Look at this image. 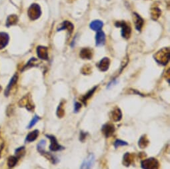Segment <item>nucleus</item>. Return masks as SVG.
Masks as SVG:
<instances>
[{
	"label": "nucleus",
	"mask_w": 170,
	"mask_h": 169,
	"mask_svg": "<svg viewBox=\"0 0 170 169\" xmlns=\"http://www.w3.org/2000/svg\"><path fill=\"white\" fill-rule=\"evenodd\" d=\"M155 59L158 63L165 65L169 59V49L164 48L155 55Z\"/></svg>",
	"instance_id": "f257e3e1"
},
{
	"label": "nucleus",
	"mask_w": 170,
	"mask_h": 169,
	"mask_svg": "<svg viewBox=\"0 0 170 169\" xmlns=\"http://www.w3.org/2000/svg\"><path fill=\"white\" fill-rule=\"evenodd\" d=\"M141 166L143 169H159V164L155 158H149L141 161Z\"/></svg>",
	"instance_id": "f03ea898"
},
{
	"label": "nucleus",
	"mask_w": 170,
	"mask_h": 169,
	"mask_svg": "<svg viewBox=\"0 0 170 169\" xmlns=\"http://www.w3.org/2000/svg\"><path fill=\"white\" fill-rule=\"evenodd\" d=\"M28 14L29 18L32 20H36L38 19L42 15V11L38 4L33 3L29 7L28 11Z\"/></svg>",
	"instance_id": "7ed1b4c3"
},
{
	"label": "nucleus",
	"mask_w": 170,
	"mask_h": 169,
	"mask_svg": "<svg viewBox=\"0 0 170 169\" xmlns=\"http://www.w3.org/2000/svg\"><path fill=\"white\" fill-rule=\"evenodd\" d=\"M19 106L20 107H25L29 111H32L35 106L33 105L32 96L29 95H27L20 100L19 102Z\"/></svg>",
	"instance_id": "20e7f679"
},
{
	"label": "nucleus",
	"mask_w": 170,
	"mask_h": 169,
	"mask_svg": "<svg viewBox=\"0 0 170 169\" xmlns=\"http://www.w3.org/2000/svg\"><path fill=\"white\" fill-rule=\"evenodd\" d=\"M115 26L121 27V35L125 39H128L131 35V27L125 22H117L115 23Z\"/></svg>",
	"instance_id": "39448f33"
},
{
	"label": "nucleus",
	"mask_w": 170,
	"mask_h": 169,
	"mask_svg": "<svg viewBox=\"0 0 170 169\" xmlns=\"http://www.w3.org/2000/svg\"><path fill=\"white\" fill-rule=\"evenodd\" d=\"M51 141V144L49 146V149L52 151H59V150H62L65 148L63 146L60 145V144L57 142L56 137L53 135H50V134H46V135Z\"/></svg>",
	"instance_id": "423d86ee"
},
{
	"label": "nucleus",
	"mask_w": 170,
	"mask_h": 169,
	"mask_svg": "<svg viewBox=\"0 0 170 169\" xmlns=\"http://www.w3.org/2000/svg\"><path fill=\"white\" fill-rule=\"evenodd\" d=\"M95 163V156L93 154H90L84 160L82 164L81 165L80 169H91L93 167Z\"/></svg>",
	"instance_id": "0eeeda50"
},
{
	"label": "nucleus",
	"mask_w": 170,
	"mask_h": 169,
	"mask_svg": "<svg viewBox=\"0 0 170 169\" xmlns=\"http://www.w3.org/2000/svg\"><path fill=\"white\" fill-rule=\"evenodd\" d=\"M101 131L105 137H110L115 132V127L113 124L106 123L103 125L101 128Z\"/></svg>",
	"instance_id": "6e6552de"
},
{
	"label": "nucleus",
	"mask_w": 170,
	"mask_h": 169,
	"mask_svg": "<svg viewBox=\"0 0 170 169\" xmlns=\"http://www.w3.org/2000/svg\"><path fill=\"white\" fill-rule=\"evenodd\" d=\"M48 49L46 47L39 46L37 48V54L39 59L43 60L48 59Z\"/></svg>",
	"instance_id": "1a4fd4ad"
},
{
	"label": "nucleus",
	"mask_w": 170,
	"mask_h": 169,
	"mask_svg": "<svg viewBox=\"0 0 170 169\" xmlns=\"http://www.w3.org/2000/svg\"><path fill=\"white\" fill-rule=\"evenodd\" d=\"M96 44L97 46H104L105 42V35L102 31H98L96 37Z\"/></svg>",
	"instance_id": "9d476101"
},
{
	"label": "nucleus",
	"mask_w": 170,
	"mask_h": 169,
	"mask_svg": "<svg viewBox=\"0 0 170 169\" xmlns=\"http://www.w3.org/2000/svg\"><path fill=\"white\" fill-rule=\"evenodd\" d=\"M18 75L15 74L13 76V77L11 79V80H10L9 83L8 85L7 86V88L5 89V95L8 96L9 94L10 91L12 90V89L13 88V86H14L17 81H18Z\"/></svg>",
	"instance_id": "9b49d317"
},
{
	"label": "nucleus",
	"mask_w": 170,
	"mask_h": 169,
	"mask_svg": "<svg viewBox=\"0 0 170 169\" xmlns=\"http://www.w3.org/2000/svg\"><path fill=\"white\" fill-rule=\"evenodd\" d=\"M110 64V61L107 57H104L100 61L97 67L101 71H106Z\"/></svg>",
	"instance_id": "f8f14e48"
},
{
	"label": "nucleus",
	"mask_w": 170,
	"mask_h": 169,
	"mask_svg": "<svg viewBox=\"0 0 170 169\" xmlns=\"http://www.w3.org/2000/svg\"><path fill=\"white\" fill-rule=\"evenodd\" d=\"M111 118L112 119V120H114L115 122L120 121L122 118V113L121 110L117 107L115 108L113 111L111 112Z\"/></svg>",
	"instance_id": "ddd939ff"
},
{
	"label": "nucleus",
	"mask_w": 170,
	"mask_h": 169,
	"mask_svg": "<svg viewBox=\"0 0 170 169\" xmlns=\"http://www.w3.org/2000/svg\"><path fill=\"white\" fill-rule=\"evenodd\" d=\"M9 35L3 32L0 33V49L4 48L9 42Z\"/></svg>",
	"instance_id": "4468645a"
},
{
	"label": "nucleus",
	"mask_w": 170,
	"mask_h": 169,
	"mask_svg": "<svg viewBox=\"0 0 170 169\" xmlns=\"http://www.w3.org/2000/svg\"><path fill=\"white\" fill-rule=\"evenodd\" d=\"M134 17L135 28L138 31H141L143 25H144V19H143L139 15H138L137 13H134Z\"/></svg>",
	"instance_id": "2eb2a0df"
},
{
	"label": "nucleus",
	"mask_w": 170,
	"mask_h": 169,
	"mask_svg": "<svg viewBox=\"0 0 170 169\" xmlns=\"http://www.w3.org/2000/svg\"><path fill=\"white\" fill-rule=\"evenodd\" d=\"M104 23L100 20H95L90 23V28L93 31H100L103 27Z\"/></svg>",
	"instance_id": "dca6fc26"
},
{
	"label": "nucleus",
	"mask_w": 170,
	"mask_h": 169,
	"mask_svg": "<svg viewBox=\"0 0 170 169\" xmlns=\"http://www.w3.org/2000/svg\"><path fill=\"white\" fill-rule=\"evenodd\" d=\"M39 136V130H34L33 131L30 132L26 137L25 141L28 143H31L37 139V137Z\"/></svg>",
	"instance_id": "f3484780"
},
{
	"label": "nucleus",
	"mask_w": 170,
	"mask_h": 169,
	"mask_svg": "<svg viewBox=\"0 0 170 169\" xmlns=\"http://www.w3.org/2000/svg\"><path fill=\"white\" fill-rule=\"evenodd\" d=\"M64 29H68L69 32L71 33L73 29V24L70 23V22H67V21H66V22H63L62 23V25H60L59 28L57 29V31H62V30H64Z\"/></svg>",
	"instance_id": "a211bd4d"
},
{
	"label": "nucleus",
	"mask_w": 170,
	"mask_h": 169,
	"mask_svg": "<svg viewBox=\"0 0 170 169\" xmlns=\"http://www.w3.org/2000/svg\"><path fill=\"white\" fill-rule=\"evenodd\" d=\"M42 155H43V156L45 157L47 160H49L51 163H53V164H56L58 163V160H57V158H56L55 157L53 156V155L48 153V152H46V150H44L43 151L42 153H40Z\"/></svg>",
	"instance_id": "6ab92c4d"
},
{
	"label": "nucleus",
	"mask_w": 170,
	"mask_h": 169,
	"mask_svg": "<svg viewBox=\"0 0 170 169\" xmlns=\"http://www.w3.org/2000/svg\"><path fill=\"white\" fill-rule=\"evenodd\" d=\"M80 57L82 59H90L91 57H92V52L88 48H84L80 51Z\"/></svg>",
	"instance_id": "aec40b11"
},
{
	"label": "nucleus",
	"mask_w": 170,
	"mask_h": 169,
	"mask_svg": "<svg viewBox=\"0 0 170 169\" xmlns=\"http://www.w3.org/2000/svg\"><path fill=\"white\" fill-rule=\"evenodd\" d=\"M149 143V140L148 139L146 135H142L139 140L138 146L140 147L141 149H145V148L148 147Z\"/></svg>",
	"instance_id": "412c9836"
},
{
	"label": "nucleus",
	"mask_w": 170,
	"mask_h": 169,
	"mask_svg": "<svg viewBox=\"0 0 170 169\" xmlns=\"http://www.w3.org/2000/svg\"><path fill=\"white\" fill-rule=\"evenodd\" d=\"M18 18L17 15H9L8 18V19H7L6 25L8 27H9L13 25H15V24L18 23Z\"/></svg>",
	"instance_id": "4be33fe9"
},
{
	"label": "nucleus",
	"mask_w": 170,
	"mask_h": 169,
	"mask_svg": "<svg viewBox=\"0 0 170 169\" xmlns=\"http://www.w3.org/2000/svg\"><path fill=\"white\" fill-rule=\"evenodd\" d=\"M132 161H133V157H132V155L130 153H127L124 154L123 157V164L125 166H130Z\"/></svg>",
	"instance_id": "5701e85b"
},
{
	"label": "nucleus",
	"mask_w": 170,
	"mask_h": 169,
	"mask_svg": "<svg viewBox=\"0 0 170 169\" xmlns=\"http://www.w3.org/2000/svg\"><path fill=\"white\" fill-rule=\"evenodd\" d=\"M18 161V158L17 157H14V156H12L9 157L8 158V167L10 168H12L13 167L15 166V164H17Z\"/></svg>",
	"instance_id": "b1692460"
},
{
	"label": "nucleus",
	"mask_w": 170,
	"mask_h": 169,
	"mask_svg": "<svg viewBox=\"0 0 170 169\" xmlns=\"http://www.w3.org/2000/svg\"><path fill=\"white\" fill-rule=\"evenodd\" d=\"M96 89H97V87H95L92 89H91V90L89 92H88L86 95L83 96L82 102L84 103L85 105H86V101H87V100L90 99L91 97V96H92V95L94 93V92H95V91H96Z\"/></svg>",
	"instance_id": "393cba45"
},
{
	"label": "nucleus",
	"mask_w": 170,
	"mask_h": 169,
	"mask_svg": "<svg viewBox=\"0 0 170 169\" xmlns=\"http://www.w3.org/2000/svg\"><path fill=\"white\" fill-rule=\"evenodd\" d=\"M46 145V141L45 140H41L37 145V151L39 153H42L43 151L45 150V147Z\"/></svg>",
	"instance_id": "a878e982"
},
{
	"label": "nucleus",
	"mask_w": 170,
	"mask_h": 169,
	"mask_svg": "<svg viewBox=\"0 0 170 169\" xmlns=\"http://www.w3.org/2000/svg\"><path fill=\"white\" fill-rule=\"evenodd\" d=\"M36 66H37V59L35 58H32L29 61L28 64H27L24 67H23V69L22 71H24V70L27 69H29L32 67H36Z\"/></svg>",
	"instance_id": "bb28decb"
},
{
	"label": "nucleus",
	"mask_w": 170,
	"mask_h": 169,
	"mask_svg": "<svg viewBox=\"0 0 170 169\" xmlns=\"http://www.w3.org/2000/svg\"><path fill=\"white\" fill-rule=\"evenodd\" d=\"M64 113H65V111H64L63 103L62 102L59 105L58 107H57V117H63V116L64 115Z\"/></svg>",
	"instance_id": "cd10ccee"
},
{
	"label": "nucleus",
	"mask_w": 170,
	"mask_h": 169,
	"mask_svg": "<svg viewBox=\"0 0 170 169\" xmlns=\"http://www.w3.org/2000/svg\"><path fill=\"white\" fill-rule=\"evenodd\" d=\"M160 14H161V12L159 9L155 8L152 9L151 15H152V18L154 19H157L159 17V15H160Z\"/></svg>",
	"instance_id": "c85d7f7f"
},
{
	"label": "nucleus",
	"mask_w": 170,
	"mask_h": 169,
	"mask_svg": "<svg viewBox=\"0 0 170 169\" xmlns=\"http://www.w3.org/2000/svg\"><path fill=\"white\" fill-rule=\"evenodd\" d=\"M25 153V147H19L18 149H17L15 150V154L16 157H18V158L22 157L23 154Z\"/></svg>",
	"instance_id": "c756f323"
},
{
	"label": "nucleus",
	"mask_w": 170,
	"mask_h": 169,
	"mask_svg": "<svg viewBox=\"0 0 170 169\" xmlns=\"http://www.w3.org/2000/svg\"><path fill=\"white\" fill-rule=\"evenodd\" d=\"M126 145H128V143L127 142L120 139L116 140H115V142L114 143V147L115 149H117V148L121 146H126Z\"/></svg>",
	"instance_id": "7c9ffc66"
},
{
	"label": "nucleus",
	"mask_w": 170,
	"mask_h": 169,
	"mask_svg": "<svg viewBox=\"0 0 170 169\" xmlns=\"http://www.w3.org/2000/svg\"><path fill=\"white\" fill-rule=\"evenodd\" d=\"M39 119H40V118H39V116H37V115H35L33 117V118L32 119V120H31V121H30V123H29V125H28V129H31V128H32V127L36 125V124L39 121Z\"/></svg>",
	"instance_id": "2f4dec72"
},
{
	"label": "nucleus",
	"mask_w": 170,
	"mask_h": 169,
	"mask_svg": "<svg viewBox=\"0 0 170 169\" xmlns=\"http://www.w3.org/2000/svg\"><path fill=\"white\" fill-rule=\"evenodd\" d=\"M81 107V105L80 103L76 102L74 105V113H77L80 111V109Z\"/></svg>",
	"instance_id": "473e14b6"
},
{
	"label": "nucleus",
	"mask_w": 170,
	"mask_h": 169,
	"mask_svg": "<svg viewBox=\"0 0 170 169\" xmlns=\"http://www.w3.org/2000/svg\"><path fill=\"white\" fill-rule=\"evenodd\" d=\"M86 136H87V133H84L83 131H81V133H80V140L82 141V142H83L84 140L86 139Z\"/></svg>",
	"instance_id": "72a5a7b5"
},
{
	"label": "nucleus",
	"mask_w": 170,
	"mask_h": 169,
	"mask_svg": "<svg viewBox=\"0 0 170 169\" xmlns=\"http://www.w3.org/2000/svg\"><path fill=\"white\" fill-rule=\"evenodd\" d=\"M2 87H1V86H0V92H1V91H2Z\"/></svg>",
	"instance_id": "f704fd0d"
}]
</instances>
